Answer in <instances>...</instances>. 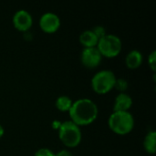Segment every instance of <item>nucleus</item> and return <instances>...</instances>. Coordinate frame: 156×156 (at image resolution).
Segmentation results:
<instances>
[{
    "instance_id": "7",
    "label": "nucleus",
    "mask_w": 156,
    "mask_h": 156,
    "mask_svg": "<svg viewBox=\"0 0 156 156\" xmlns=\"http://www.w3.org/2000/svg\"><path fill=\"white\" fill-rule=\"evenodd\" d=\"M102 60V56L97 48H85L80 53V61L87 69L97 68Z\"/></svg>"
},
{
    "instance_id": "18",
    "label": "nucleus",
    "mask_w": 156,
    "mask_h": 156,
    "mask_svg": "<svg viewBox=\"0 0 156 156\" xmlns=\"http://www.w3.org/2000/svg\"><path fill=\"white\" fill-rule=\"evenodd\" d=\"M56 156H72V154L68 149H62L55 154Z\"/></svg>"
},
{
    "instance_id": "16",
    "label": "nucleus",
    "mask_w": 156,
    "mask_h": 156,
    "mask_svg": "<svg viewBox=\"0 0 156 156\" xmlns=\"http://www.w3.org/2000/svg\"><path fill=\"white\" fill-rule=\"evenodd\" d=\"M34 156H56L55 153L48 148H40L36 151Z\"/></svg>"
},
{
    "instance_id": "13",
    "label": "nucleus",
    "mask_w": 156,
    "mask_h": 156,
    "mask_svg": "<svg viewBox=\"0 0 156 156\" xmlns=\"http://www.w3.org/2000/svg\"><path fill=\"white\" fill-rule=\"evenodd\" d=\"M72 103H73V101L69 96L61 95L58 97V99L56 100L55 106L61 112H69L72 106Z\"/></svg>"
},
{
    "instance_id": "10",
    "label": "nucleus",
    "mask_w": 156,
    "mask_h": 156,
    "mask_svg": "<svg viewBox=\"0 0 156 156\" xmlns=\"http://www.w3.org/2000/svg\"><path fill=\"white\" fill-rule=\"evenodd\" d=\"M144 61V56L141 51L137 49H133L129 51L125 58L126 67L130 69H136L141 67Z\"/></svg>"
},
{
    "instance_id": "19",
    "label": "nucleus",
    "mask_w": 156,
    "mask_h": 156,
    "mask_svg": "<svg viewBox=\"0 0 156 156\" xmlns=\"http://www.w3.org/2000/svg\"><path fill=\"white\" fill-rule=\"evenodd\" d=\"M4 133H5V129H4V127L0 124V139L3 137Z\"/></svg>"
},
{
    "instance_id": "6",
    "label": "nucleus",
    "mask_w": 156,
    "mask_h": 156,
    "mask_svg": "<svg viewBox=\"0 0 156 156\" xmlns=\"http://www.w3.org/2000/svg\"><path fill=\"white\" fill-rule=\"evenodd\" d=\"M61 25L59 16L53 12L44 13L39 18V27L43 32L48 34L55 33Z\"/></svg>"
},
{
    "instance_id": "17",
    "label": "nucleus",
    "mask_w": 156,
    "mask_h": 156,
    "mask_svg": "<svg viewBox=\"0 0 156 156\" xmlns=\"http://www.w3.org/2000/svg\"><path fill=\"white\" fill-rule=\"evenodd\" d=\"M91 30H92V31H93V33L98 37V38H99V39L107 34V33H106L105 28H104L102 26H96V27H94Z\"/></svg>"
},
{
    "instance_id": "4",
    "label": "nucleus",
    "mask_w": 156,
    "mask_h": 156,
    "mask_svg": "<svg viewBox=\"0 0 156 156\" xmlns=\"http://www.w3.org/2000/svg\"><path fill=\"white\" fill-rule=\"evenodd\" d=\"M116 76L112 70L102 69L95 73L90 80L92 90L98 94H106L114 89Z\"/></svg>"
},
{
    "instance_id": "8",
    "label": "nucleus",
    "mask_w": 156,
    "mask_h": 156,
    "mask_svg": "<svg viewBox=\"0 0 156 156\" xmlns=\"http://www.w3.org/2000/svg\"><path fill=\"white\" fill-rule=\"evenodd\" d=\"M12 21L15 28L21 32L28 31L33 25V17L31 14L25 9L16 11L13 16Z\"/></svg>"
},
{
    "instance_id": "9",
    "label": "nucleus",
    "mask_w": 156,
    "mask_h": 156,
    "mask_svg": "<svg viewBox=\"0 0 156 156\" xmlns=\"http://www.w3.org/2000/svg\"><path fill=\"white\" fill-rule=\"evenodd\" d=\"M133 98L126 92L119 93L113 103V112H129L133 106Z\"/></svg>"
},
{
    "instance_id": "2",
    "label": "nucleus",
    "mask_w": 156,
    "mask_h": 156,
    "mask_svg": "<svg viewBox=\"0 0 156 156\" xmlns=\"http://www.w3.org/2000/svg\"><path fill=\"white\" fill-rule=\"evenodd\" d=\"M108 125L118 135H126L134 128V117L130 112H112L109 116Z\"/></svg>"
},
{
    "instance_id": "14",
    "label": "nucleus",
    "mask_w": 156,
    "mask_h": 156,
    "mask_svg": "<svg viewBox=\"0 0 156 156\" xmlns=\"http://www.w3.org/2000/svg\"><path fill=\"white\" fill-rule=\"evenodd\" d=\"M128 87H129V83H128V81L125 79H123V78L116 79V81H115V84H114V88L118 91H120V93L125 92L128 90Z\"/></svg>"
},
{
    "instance_id": "11",
    "label": "nucleus",
    "mask_w": 156,
    "mask_h": 156,
    "mask_svg": "<svg viewBox=\"0 0 156 156\" xmlns=\"http://www.w3.org/2000/svg\"><path fill=\"white\" fill-rule=\"evenodd\" d=\"M80 43L85 48H96L99 38L98 37L93 33L91 29H87L81 32L79 37Z\"/></svg>"
},
{
    "instance_id": "12",
    "label": "nucleus",
    "mask_w": 156,
    "mask_h": 156,
    "mask_svg": "<svg viewBox=\"0 0 156 156\" xmlns=\"http://www.w3.org/2000/svg\"><path fill=\"white\" fill-rule=\"evenodd\" d=\"M144 148L150 154H154L156 152V133L155 131H150L144 137Z\"/></svg>"
},
{
    "instance_id": "1",
    "label": "nucleus",
    "mask_w": 156,
    "mask_h": 156,
    "mask_svg": "<svg viewBox=\"0 0 156 156\" xmlns=\"http://www.w3.org/2000/svg\"><path fill=\"white\" fill-rule=\"evenodd\" d=\"M70 121L79 127L93 123L99 115L97 104L90 99L81 98L73 101L69 112Z\"/></svg>"
},
{
    "instance_id": "15",
    "label": "nucleus",
    "mask_w": 156,
    "mask_h": 156,
    "mask_svg": "<svg viewBox=\"0 0 156 156\" xmlns=\"http://www.w3.org/2000/svg\"><path fill=\"white\" fill-rule=\"evenodd\" d=\"M148 64H149V67L150 69L155 72L156 70V51L155 50H153L149 56H148Z\"/></svg>"
},
{
    "instance_id": "3",
    "label": "nucleus",
    "mask_w": 156,
    "mask_h": 156,
    "mask_svg": "<svg viewBox=\"0 0 156 156\" xmlns=\"http://www.w3.org/2000/svg\"><path fill=\"white\" fill-rule=\"evenodd\" d=\"M58 132L60 142L67 148H75L81 143L82 133L80 127L71 121L61 122Z\"/></svg>"
},
{
    "instance_id": "5",
    "label": "nucleus",
    "mask_w": 156,
    "mask_h": 156,
    "mask_svg": "<svg viewBox=\"0 0 156 156\" xmlns=\"http://www.w3.org/2000/svg\"><path fill=\"white\" fill-rule=\"evenodd\" d=\"M96 48L102 57L112 58L121 53L122 43L118 36L114 34H106L99 39Z\"/></svg>"
}]
</instances>
